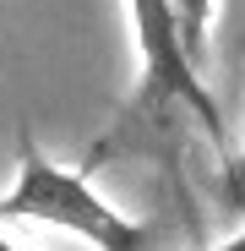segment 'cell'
Wrapping results in <instances>:
<instances>
[{
	"label": "cell",
	"instance_id": "obj_3",
	"mask_svg": "<svg viewBox=\"0 0 245 251\" xmlns=\"http://www.w3.org/2000/svg\"><path fill=\"white\" fill-rule=\"evenodd\" d=\"M213 6H218V0H175L180 44H185V55H191L196 66L207 60V27H213Z\"/></svg>",
	"mask_w": 245,
	"mask_h": 251
},
{
	"label": "cell",
	"instance_id": "obj_1",
	"mask_svg": "<svg viewBox=\"0 0 245 251\" xmlns=\"http://www.w3.org/2000/svg\"><path fill=\"white\" fill-rule=\"evenodd\" d=\"M0 219L6 224H49L66 229L76 240H88L93 251H142L153 240V229L131 213H120L109 197L93 191L88 170L49 158L38 148L33 131L17 137V180L0 197Z\"/></svg>",
	"mask_w": 245,
	"mask_h": 251
},
{
	"label": "cell",
	"instance_id": "obj_6",
	"mask_svg": "<svg viewBox=\"0 0 245 251\" xmlns=\"http://www.w3.org/2000/svg\"><path fill=\"white\" fill-rule=\"evenodd\" d=\"M0 251H22V246H17V240L6 235V219H0Z\"/></svg>",
	"mask_w": 245,
	"mask_h": 251
},
{
	"label": "cell",
	"instance_id": "obj_4",
	"mask_svg": "<svg viewBox=\"0 0 245 251\" xmlns=\"http://www.w3.org/2000/svg\"><path fill=\"white\" fill-rule=\"evenodd\" d=\"M223 202H229V213L245 219V148L223 164Z\"/></svg>",
	"mask_w": 245,
	"mask_h": 251
},
{
	"label": "cell",
	"instance_id": "obj_2",
	"mask_svg": "<svg viewBox=\"0 0 245 251\" xmlns=\"http://www.w3.org/2000/svg\"><path fill=\"white\" fill-rule=\"evenodd\" d=\"M126 22H131V44H136V93L126 126H169V115H191V126L218 148L229 164V126L218 99L201 82V66L180 44V22H175V0H126Z\"/></svg>",
	"mask_w": 245,
	"mask_h": 251
},
{
	"label": "cell",
	"instance_id": "obj_5",
	"mask_svg": "<svg viewBox=\"0 0 245 251\" xmlns=\"http://www.w3.org/2000/svg\"><path fill=\"white\" fill-rule=\"evenodd\" d=\"M207 251H245V219H240V229H234L229 240H218V246H207Z\"/></svg>",
	"mask_w": 245,
	"mask_h": 251
}]
</instances>
